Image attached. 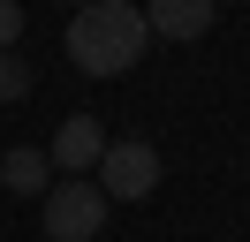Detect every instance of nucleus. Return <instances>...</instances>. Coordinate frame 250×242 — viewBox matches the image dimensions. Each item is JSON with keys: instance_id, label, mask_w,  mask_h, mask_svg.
<instances>
[{"instance_id": "f03ea898", "label": "nucleus", "mask_w": 250, "mask_h": 242, "mask_svg": "<svg viewBox=\"0 0 250 242\" xmlns=\"http://www.w3.org/2000/svg\"><path fill=\"white\" fill-rule=\"evenodd\" d=\"M99 197H114V204H144V197L159 189V151L144 144V136H129V144H106L99 151Z\"/></svg>"}, {"instance_id": "7ed1b4c3", "label": "nucleus", "mask_w": 250, "mask_h": 242, "mask_svg": "<svg viewBox=\"0 0 250 242\" xmlns=\"http://www.w3.org/2000/svg\"><path fill=\"white\" fill-rule=\"evenodd\" d=\"M99 227H106L99 182H53L46 189V242H99Z\"/></svg>"}, {"instance_id": "0eeeda50", "label": "nucleus", "mask_w": 250, "mask_h": 242, "mask_svg": "<svg viewBox=\"0 0 250 242\" xmlns=\"http://www.w3.org/2000/svg\"><path fill=\"white\" fill-rule=\"evenodd\" d=\"M16 99H31V60L0 53V106H16Z\"/></svg>"}, {"instance_id": "423d86ee", "label": "nucleus", "mask_w": 250, "mask_h": 242, "mask_svg": "<svg viewBox=\"0 0 250 242\" xmlns=\"http://www.w3.org/2000/svg\"><path fill=\"white\" fill-rule=\"evenodd\" d=\"M46 174H53L46 144H23V151H0V182H8L16 197H46Z\"/></svg>"}, {"instance_id": "39448f33", "label": "nucleus", "mask_w": 250, "mask_h": 242, "mask_svg": "<svg viewBox=\"0 0 250 242\" xmlns=\"http://www.w3.org/2000/svg\"><path fill=\"white\" fill-rule=\"evenodd\" d=\"M144 30L152 38H205L212 30V0H159V8H144Z\"/></svg>"}, {"instance_id": "20e7f679", "label": "nucleus", "mask_w": 250, "mask_h": 242, "mask_svg": "<svg viewBox=\"0 0 250 242\" xmlns=\"http://www.w3.org/2000/svg\"><path fill=\"white\" fill-rule=\"evenodd\" d=\"M99 151H106V129H99V114H68L61 129H53V144H46V159H53V174H91L99 166Z\"/></svg>"}, {"instance_id": "6e6552de", "label": "nucleus", "mask_w": 250, "mask_h": 242, "mask_svg": "<svg viewBox=\"0 0 250 242\" xmlns=\"http://www.w3.org/2000/svg\"><path fill=\"white\" fill-rule=\"evenodd\" d=\"M16 38H23V8L0 0V53H16Z\"/></svg>"}, {"instance_id": "f257e3e1", "label": "nucleus", "mask_w": 250, "mask_h": 242, "mask_svg": "<svg viewBox=\"0 0 250 242\" xmlns=\"http://www.w3.org/2000/svg\"><path fill=\"white\" fill-rule=\"evenodd\" d=\"M144 8H129V0H91V8H76V23H68V60H76L83 76H129L144 60Z\"/></svg>"}]
</instances>
